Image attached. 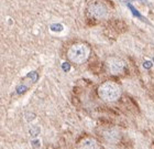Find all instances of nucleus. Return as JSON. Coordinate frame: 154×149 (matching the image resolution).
<instances>
[{
  "label": "nucleus",
  "mask_w": 154,
  "mask_h": 149,
  "mask_svg": "<svg viewBox=\"0 0 154 149\" xmlns=\"http://www.w3.org/2000/svg\"><path fill=\"white\" fill-rule=\"evenodd\" d=\"M98 95L105 102L111 103L118 100L121 96V88L117 83L112 81H107L100 85L98 88Z\"/></svg>",
  "instance_id": "1"
},
{
  "label": "nucleus",
  "mask_w": 154,
  "mask_h": 149,
  "mask_svg": "<svg viewBox=\"0 0 154 149\" xmlns=\"http://www.w3.org/2000/svg\"><path fill=\"white\" fill-rule=\"evenodd\" d=\"M89 48L84 43H74L67 50V59L75 64H82L89 56Z\"/></svg>",
  "instance_id": "2"
},
{
  "label": "nucleus",
  "mask_w": 154,
  "mask_h": 149,
  "mask_svg": "<svg viewBox=\"0 0 154 149\" xmlns=\"http://www.w3.org/2000/svg\"><path fill=\"white\" fill-rule=\"evenodd\" d=\"M87 12L93 19H107L110 14V8L103 0H95L88 5Z\"/></svg>",
  "instance_id": "3"
},
{
  "label": "nucleus",
  "mask_w": 154,
  "mask_h": 149,
  "mask_svg": "<svg viewBox=\"0 0 154 149\" xmlns=\"http://www.w3.org/2000/svg\"><path fill=\"white\" fill-rule=\"evenodd\" d=\"M106 68H107V71L109 72L110 74L120 75L125 70V62L122 61V60L112 56V58L107 59Z\"/></svg>",
  "instance_id": "4"
},
{
  "label": "nucleus",
  "mask_w": 154,
  "mask_h": 149,
  "mask_svg": "<svg viewBox=\"0 0 154 149\" xmlns=\"http://www.w3.org/2000/svg\"><path fill=\"white\" fill-rule=\"evenodd\" d=\"M103 137L105 138V140H106L107 143L116 144L120 140L121 135H120V133H119L117 129H115V128H109V129H106L103 132Z\"/></svg>",
  "instance_id": "5"
},
{
  "label": "nucleus",
  "mask_w": 154,
  "mask_h": 149,
  "mask_svg": "<svg viewBox=\"0 0 154 149\" xmlns=\"http://www.w3.org/2000/svg\"><path fill=\"white\" fill-rule=\"evenodd\" d=\"M78 146L82 147V148H96V147H98V145H97L96 140L95 139L86 138V139L82 140Z\"/></svg>",
  "instance_id": "6"
},
{
  "label": "nucleus",
  "mask_w": 154,
  "mask_h": 149,
  "mask_svg": "<svg viewBox=\"0 0 154 149\" xmlns=\"http://www.w3.org/2000/svg\"><path fill=\"white\" fill-rule=\"evenodd\" d=\"M128 6H129V8H130V9L132 10V12H133V14H134L135 17H138V18H140V19L144 20V19H143V18H142V16H141V14H140V13H139L138 11H137V10H135L134 8H133V7L131 6V5H128Z\"/></svg>",
  "instance_id": "7"
}]
</instances>
